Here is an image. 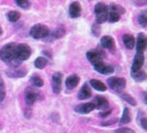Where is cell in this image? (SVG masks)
I'll use <instances>...</instances> for the list:
<instances>
[{"mask_svg":"<svg viewBox=\"0 0 147 133\" xmlns=\"http://www.w3.org/2000/svg\"><path fill=\"white\" fill-rule=\"evenodd\" d=\"M21 15L20 13L17 12V11H11V12L7 14V19H9L11 22H17L20 19Z\"/></svg>","mask_w":147,"mask_h":133,"instance_id":"obj_26","label":"cell"},{"mask_svg":"<svg viewBox=\"0 0 147 133\" xmlns=\"http://www.w3.org/2000/svg\"><path fill=\"white\" fill-rule=\"evenodd\" d=\"M94 104H95L96 108L100 109L101 111L102 110H106V109H108V107H109V103H108L107 99L104 97H101V95H97V97H95Z\"/></svg>","mask_w":147,"mask_h":133,"instance_id":"obj_14","label":"cell"},{"mask_svg":"<svg viewBox=\"0 0 147 133\" xmlns=\"http://www.w3.org/2000/svg\"><path fill=\"white\" fill-rule=\"evenodd\" d=\"M108 11H109V12L117 13V14H119L120 16L125 13V9H123L122 6L118 5V4H110V5L108 6Z\"/></svg>","mask_w":147,"mask_h":133,"instance_id":"obj_25","label":"cell"},{"mask_svg":"<svg viewBox=\"0 0 147 133\" xmlns=\"http://www.w3.org/2000/svg\"><path fill=\"white\" fill-rule=\"evenodd\" d=\"M52 88L55 93H60L62 88V73H56L52 77Z\"/></svg>","mask_w":147,"mask_h":133,"instance_id":"obj_7","label":"cell"},{"mask_svg":"<svg viewBox=\"0 0 147 133\" xmlns=\"http://www.w3.org/2000/svg\"><path fill=\"white\" fill-rule=\"evenodd\" d=\"M16 4L23 9H28L31 7V1L30 0H15Z\"/></svg>","mask_w":147,"mask_h":133,"instance_id":"obj_30","label":"cell"},{"mask_svg":"<svg viewBox=\"0 0 147 133\" xmlns=\"http://www.w3.org/2000/svg\"><path fill=\"white\" fill-rule=\"evenodd\" d=\"M121 97H122L125 102H127L128 104H130L131 106H136V105H137L136 100L131 97V95H130V94L126 93V92H122V93H121Z\"/></svg>","mask_w":147,"mask_h":133,"instance_id":"obj_28","label":"cell"},{"mask_svg":"<svg viewBox=\"0 0 147 133\" xmlns=\"http://www.w3.org/2000/svg\"><path fill=\"white\" fill-rule=\"evenodd\" d=\"M142 99H143V102L147 105V91H144L142 93Z\"/></svg>","mask_w":147,"mask_h":133,"instance_id":"obj_38","label":"cell"},{"mask_svg":"<svg viewBox=\"0 0 147 133\" xmlns=\"http://www.w3.org/2000/svg\"><path fill=\"white\" fill-rule=\"evenodd\" d=\"M136 48H137V52L139 54H143L145 49L147 47V37L145 36V34L140 33L137 37V42H136Z\"/></svg>","mask_w":147,"mask_h":133,"instance_id":"obj_10","label":"cell"},{"mask_svg":"<svg viewBox=\"0 0 147 133\" xmlns=\"http://www.w3.org/2000/svg\"><path fill=\"white\" fill-rule=\"evenodd\" d=\"M4 97H5V85L2 78L0 77V103L4 100Z\"/></svg>","mask_w":147,"mask_h":133,"instance_id":"obj_32","label":"cell"},{"mask_svg":"<svg viewBox=\"0 0 147 133\" xmlns=\"http://www.w3.org/2000/svg\"><path fill=\"white\" fill-rule=\"evenodd\" d=\"M107 84L113 91L121 92L125 88L126 81L123 78H117V77H111L107 79Z\"/></svg>","mask_w":147,"mask_h":133,"instance_id":"obj_5","label":"cell"},{"mask_svg":"<svg viewBox=\"0 0 147 133\" xmlns=\"http://www.w3.org/2000/svg\"><path fill=\"white\" fill-rule=\"evenodd\" d=\"M96 106L94 103H83L80 104L78 106H76L75 111L80 113V114H87L89 112H92V110H95Z\"/></svg>","mask_w":147,"mask_h":133,"instance_id":"obj_13","label":"cell"},{"mask_svg":"<svg viewBox=\"0 0 147 133\" xmlns=\"http://www.w3.org/2000/svg\"><path fill=\"white\" fill-rule=\"evenodd\" d=\"M34 65L38 69H43V68L47 65V59L44 57H38L36 60H35Z\"/></svg>","mask_w":147,"mask_h":133,"instance_id":"obj_23","label":"cell"},{"mask_svg":"<svg viewBox=\"0 0 147 133\" xmlns=\"http://www.w3.org/2000/svg\"><path fill=\"white\" fill-rule=\"evenodd\" d=\"M134 2L137 5H144V4H147V0H134Z\"/></svg>","mask_w":147,"mask_h":133,"instance_id":"obj_37","label":"cell"},{"mask_svg":"<svg viewBox=\"0 0 147 133\" xmlns=\"http://www.w3.org/2000/svg\"><path fill=\"white\" fill-rule=\"evenodd\" d=\"M101 45L106 49H113L115 47V40L110 36H103L101 38Z\"/></svg>","mask_w":147,"mask_h":133,"instance_id":"obj_19","label":"cell"},{"mask_svg":"<svg viewBox=\"0 0 147 133\" xmlns=\"http://www.w3.org/2000/svg\"><path fill=\"white\" fill-rule=\"evenodd\" d=\"M2 33H3V30H2V28H1V26H0V36L2 35Z\"/></svg>","mask_w":147,"mask_h":133,"instance_id":"obj_39","label":"cell"},{"mask_svg":"<svg viewBox=\"0 0 147 133\" xmlns=\"http://www.w3.org/2000/svg\"><path fill=\"white\" fill-rule=\"evenodd\" d=\"M39 97H40L39 91L35 90L33 88H28L26 91H25L24 101H25V104H26L28 106H32Z\"/></svg>","mask_w":147,"mask_h":133,"instance_id":"obj_6","label":"cell"},{"mask_svg":"<svg viewBox=\"0 0 147 133\" xmlns=\"http://www.w3.org/2000/svg\"><path fill=\"white\" fill-rule=\"evenodd\" d=\"M86 57L92 65H95V64L103 61L102 59L104 57V52H100V50H89L86 54Z\"/></svg>","mask_w":147,"mask_h":133,"instance_id":"obj_8","label":"cell"},{"mask_svg":"<svg viewBox=\"0 0 147 133\" xmlns=\"http://www.w3.org/2000/svg\"><path fill=\"white\" fill-rule=\"evenodd\" d=\"M143 63H144V56H143V54L137 52L135 56V59H134V62H132L131 71H138V70H140L141 67L143 66Z\"/></svg>","mask_w":147,"mask_h":133,"instance_id":"obj_15","label":"cell"},{"mask_svg":"<svg viewBox=\"0 0 147 133\" xmlns=\"http://www.w3.org/2000/svg\"><path fill=\"white\" fill-rule=\"evenodd\" d=\"M131 78L137 82H143L146 80L147 76L146 73H145V71L140 69L138 71H131Z\"/></svg>","mask_w":147,"mask_h":133,"instance_id":"obj_21","label":"cell"},{"mask_svg":"<svg viewBox=\"0 0 147 133\" xmlns=\"http://www.w3.org/2000/svg\"><path fill=\"white\" fill-rule=\"evenodd\" d=\"M31 54H32V48L28 44L21 43V44H17L16 45L15 56H16V61H17L18 64L22 63L23 61H26L28 58L31 57Z\"/></svg>","mask_w":147,"mask_h":133,"instance_id":"obj_2","label":"cell"},{"mask_svg":"<svg viewBox=\"0 0 147 133\" xmlns=\"http://www.w3.org/2000/svg\"><path fill=\"white\" fill-rule=\"evenodd\" d=\"M15 50H16V44L15 43H9L5 44L2 48L0 49V59L9 63L11 67H17L19 65L16 61V56H15Z\"/></svg>","mask_w":147,"mask_h":133,"instance_id":"obj_1","label":"cell"},{"mask_svg":"<svg viewBox=\"0 0 147 133\" xmlns=\"http://www.w3.org/2000/svg\"><path fill=\"white\" fill-rule=\"evenodd\" d=\"M30 34L32 38L34 39H44L46 37H49V30L44 24H35L30 30Z\"/></svg>","mask_w":147,"mask_h":133,"instance_id":"obj_4","label":"cell"},{"mask_svg":"<svg viewBox=\"0 0 147 133\" xmlns=\"http://www.w3.org/2000/svg\"><path fill=\"white\" fill-rule=\"evenodd\" d=\"M79 82H80L79 77L77 76V75H71V76H69L67 79H66L65 85H66V88H67V89L71 90V89H75V88L78 86Z\"/></svg>","mask_w":147,"mask_h":133,"instance_id":"obj_17","label":"cell"},{"mask_svg":"<svg viewBox=\"0 0 147 133\" xmlns=\"http://www.w3.org/2000/svg\"><path fill=\"white\" fill-rule=\"evenodd\" d=\"M68 13H69V16H71V18H79L80 16H81V13H82L81 4L78 1L71 2V5H69V9H68Z\"/></svg>","mask_w":147,"mask_h":133,"instance_id":"obj_12","label":"cell"},{"mask_svg":"<svg viewBox=\"0 0 147 133\" xmlns=\"http://www.w3.org/2000/svg\"><path fill=\"white\" fill-rule=\"evenodd\" d=\"M122 39H123V43H124V45H125L126 48L132 49L135 47L136 39L132 35H130V34H125V35H123Z\"/></svg>","mask_w":147,"mask_h":133,"instance_id":"obj_18","label":"cell"},{"mask_svg":"<svg viewBox=\"0 0 147 133\" xmlns=\"http://www.w3.org/2000/svg\"><path fill=\"white\" fill-rule=\"evenodd\" d=\"M120 18H121V16H120L119 14H117V13H115V12H108L107 20L109 22H111V23L119 21Z\"/></svg>","mask_w":147,"mask_h":133,"instance_id":"obj_31","label":"cell"},{"mask_svg":"<svg viewBox=\"0 0 147 133\" xmlns=\"http://www.w3.org/2000/svg\"><path fill=\"white\" fill-rule=\"evenodd\" d=\"M130 121H131L130 111H129L128 108H124V110H123L122 118H121V120H120V123H121L122 125H124V124H128Z\"/></svg>","mask_w":147,"mask_h":133,"instance_id":"obj_24","label":"cell"},{"mask_svg":"<svg viewBox=\"0 0 147 133\" xmlns=\"http://www.w3.org/2000/svg\"><path fill=\"white\" fill-rule=\"evenodd\" d=\"M28 73V70L25 68H22V67H11L9 69L6 70V75L9 77V78H22V77H25Z\"/></svg>","mask_w":147,"mask_h":133,"instance_id":"obj_11","label":"cell"},{"mask_svg":"<svg viewBox=\"0 0 147 133\" xmlns=\"http://www.w3.org/2000/svg\"><path fill=\"white\" fill-rule=\"evenodd\" d=\"M95 14H96V21L97 24H102L105 21H107L108 15V6L102 2H99L95 6Z\"/></svg>","mask_w":147,"mask_h":133,"instance_id":"obj_3","label":"cell"},{"mask_svg":"<svg viewBox=\"0 0 147 133\" xmlns=\"http://www.w3.org/2000/svg\"><path fill=\"white\" fill-rule=\"evenodd\" d=\"M64 34H65V30H64V27L63 26H59L57 27L54 32H53V37L55 38V39H59V38H61V37L64 36Z\"/></svg>","mask_w":147,"mask_h":133,"instance_id":"obj_29","label":"cell"},{"mask_svg":"<svg viewBox=\"0 0 147 133\" xmlns=\"http://www.w3.org/2000/svg\"><path fill=\"white\" fill-rule=\"evenodd\" d=\"M110 113H111V109L108 108V109H106V110H102V111L99 113V116H100V118H107Z\"/></svg>","mask_w":147,"mask_h":133,"instance_id":"obj_35","label":"cell"},{"mask_svg":"<svg viewBox=\"0 0 147 133\" xmlns=\"http://www.w3.org/2000/svg\"><path fill=\"white\" fill-rule=\"evenodd\" d=\"M138 22L142 27L147 26V9H143L138 16Z\"/></svg>","mask_w":147,"mask_h":133,"instance_id":"obj_22","label":"cell"},{"mask_svg":"<svg viewBox=\"0 0 147 133\" xmlns=\"http://www.w3.org/2000/svg\"><path fill=\"white\" fill-rule=\"evenodd\" d=\"M89 85H90L92 88H95L96 90H98V91H105L106 89H107L106 85H105L103 82L99 81V80H96V79L90 80V81H89Z\"/></svg>","mask_w":147,"mask_h":133,"instance_id":"obj_20","label":"cell"},{"mask_svg":"<svg viewBox=\"0 0 147 133\" xmlns=\"http://www.w3.org/2000/svg\"><path fill=\"white\" fill-rule=\"evenodd\" d=\"M90 97H92V90L89 88V84L85 83L82 86V88L80 89L79 93H78V97H79V100H87Z\"/></svg>","mask_w":147,"mask_h":133,"instance_id":"obj_16","label":"cell"},{"mask_svg":"<svg viewBox=\"0 0 147 133\" xmlns=\"http://www.w3.org/2000/svg\"><path fill=\"white\" fill-rule=\"evenodd\" d=\"M31 83L34 86H36V87H42L43 84H44V82H43V80L40 78L38 75H34V76L31 78Z\"/></svg>","mask_w":147,"mask_h":133,"instance_id":"obj_27","label":"cell"},{"mask_svg":"<svg viewBox=\"0 0 147 133\" xmlns=\"http://www.w3.org/2000/svg\"><path fill=\"white\" fill-rule=\"evenodd\" d=\"M116 133H135V131L129 128H119L116 130Z\"/></svg>","mask_w":147,"mask_h":133,"instance_id":"obj_34","label":"cell"},{"mask_svg":"<svg viewBox=\"0 0 147 133\" xmlns=\"http://www.w3.org/2000/svg\"><path fill=\"white\" fill-rule=\"evenodd\" d=\"M92 34H94L95 36H99V35H100V32H101L100 25L97 24V23L92 25Z\"/></svg>","mask_w":147,"mask_h":133,"instance_id":"obj_33","label":"cell"},{"mask_svg":"<svg viewBox=\"0 0 147 133\" xmlns=\"http://www.w3.org/2000/svg\"><path fill=\"white\" fill-rule=\"evenodd\" d=\"M94 68H95L96 71H98L99 73H102V75H111L113 73V70H115L111 65H108V64L104 63L103 61L95 64Z\"/></svg>","mask_w":147,"mask_h":133,"instance_id":"obj_9","label":"cell"},{"mask_svg":"<svg viewBox=\"0 0 147 133\" xmlns=\"http://www.w3.org/2000/svg\"><path fill=\"white\" fill-rule=\"evenodd\" d=\"M140 125L141 127L144 129V130H147V118L146 116H143V118H140Z\"/></svg>","mask_w":147,"mask_h":133,"instance_id":"obj_36","label":"cell"}]
</instances>
